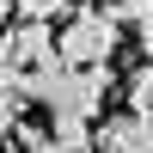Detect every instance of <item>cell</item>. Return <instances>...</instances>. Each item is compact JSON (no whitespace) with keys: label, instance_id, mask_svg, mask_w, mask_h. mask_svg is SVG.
<instances>
[{"label":"cell","instance_id":"6da1fadb","mask_svg":"<svg viewBox=\"0 0 153 153\" xmlns=\"http://www.w3.org/2000/svg\"><path fill=\"white\" fill-rule=\"evenodd\" d=\"M117 43H123V25L110 19V12H98V6L68 12V25L55 31V55L68 61V68H110Z\"/></svg>","mask_w":153,"mask_h":153},{"label":"cell","instance_id":"7a4b0ae2","mask_svg":"<svg viewBox=\"0 0 153 153\" xmlns=\"http://www.w3.org/2000/svg\"><path fill=\"white\" fill-rule=\"evenodd\" d=\"M0 49L12 55L19 74L43 68V61H61V55H55V25H37V19H12L6 31H0Z\"/></svg>","mask_w":153,"mask_h":153},{"label":"cell","instance_id":"3957f363","mask_svg":"<svg viewBox=\"0 0 153 153\" xmlns=\"http://www.w3.org/2000/svg\"><path fill=\"white\" fill-rule=\"evenodd\" d=\"M92 153H153V123L135 110H117L92 129Z\"/></svg>","mask_w":153,"mask_h":153},{"label":"cell","instance_id":"277c9868","mask_svg":"<svg viewBox=\"0 0 153 153\" xmlns=\"http://www.w3.org/2000/svg\"><path fill=\"white\" fill-rule=\"evenodd\" d=\"M123 110H135V117L153 123V61H141V68L129 74V92H123Z\"/></svg>","mask_w":153,"mask_h":153},{"label":"cell","instance_id":"5b68a950","mask_svg":"<svg viewBox=\"0 0 153 153\" xmlns=\"http://www.w3.org/2000/svg\"><path fill=\"white\" fill-rule=\"evenodd\" d=\"M110 19L129 25V31H141V43H147V37H153V0H117V6H110Z\"/></svg>","mask_w":153,"mask_h":153},{"label":"cell","instance_id":"8992f818","mask_svg":"<svg viewBox=\"0 0 153 153\" xmlns=\"http://www.w3.org/2000/svg\"><path fill=\"white\" fill-rule=\"evenodd\" d=\"M19 123H25V98H19V86H6L0 92V147L19 141Z\"/></svg>","mask_w":153,"mask_h":153},{"label":"cell","instance_id":"52a82bcc","mask_svg":"<svg viewBox=\"0 0 153 153\" xmlns=\"http://www.w3.org/2000/svg\"><path fill=\"white\" fill-rule=\"evenodd\" d=\"M12 12H19V19L49 25V19H61V12H74V6H68V0H12Z\"/></svg>","mask_w":153,"mask_h":153},{"label":"cell","instance_id":"ba28073f","mask_svg":"<svg viewBox=\"0 0 153 153\" xmlns=\"http://www.w3.org/2000/svg\"><path fill=\"white\" fill-rule=\"evenodd\" d=\"M12 19H19V12H12V0H0V31H6Z\"/></svg>","mask_w":153,"mask_h":153},{"label":"cell","instance_id":"9c48e42d","mask_svg":"<svg viewBox=\"0 0 153 153\" xmlns=\"http://www.w3.org/2000/svg\"><path fill=\"white\" fill-rule=\"evenodd\" d=\"M31 153H68V147H55V141H49V135H43V141H37Z\"/></svg>","mask_w":153,"mask_h":153}]
</instances>
